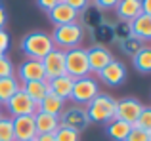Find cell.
<instances>
[{"label": "cell", "mask_w": 151, "mask_h": 141, "mask_svg": "<svg viewBox=\"0 0 151 141\" xmlns=\"http://www.w3.org/2000/svg\"><path fill=\"white\" fill-rule=\"evenodd\" d=\"M54 48L55 46L52 42V36L46 33H40V31L29 33L21 38V52L27 56V59L42 61Z\"/></svg>", "instance_id": "obj_1"}, {"label": "cell", "mask_w": 151, "mask_h": 141, "mask_svg": "<svg viewBox=\"0 0 151 141\" xmlns=\"http://www.w3.org/2000/svg\"><path fill=\"white\" fill-rule=\"evenodd\" d=\"M54 46H58V50H73L78 48L84 38V27L81 23H69V25H61V27H55L54 33L50 34Z\"/></svg>", "instance_id": "obj_2"}, {"label": "cell", "mask_w": 151, "mask_h": 141, "mask_svg": "<svg viewBox=\"0 0 151 141\" xmlns=\"http://www.w3.org/2000/svg\"><path fill=\"white\" fill-rule=\"evenodd\" d=\"M115 107L117 101L107 93H98L88 105H86V113H88L90 122L98 124H107L115 118Z\"/></svg>", "instance_id": "obj_3"}, {"label": "cell", "mask_w": 151, "mask_h": 141, "mask_svg": "<svg viewBox=\"0 0 151 141\" xmlns=\"http://www.w3.org/2000/svg\"><path fill=\"white\" fill-rule=\"evenodd\" d=\"M65 74L73 76L75 80L90 76V65H88L86 50L73 48V50H67L65 52Z\"/></svg>", "instance_id": "obj_4"}, {"label": "cell", "mask_w": 151, "mask_h": 141, "mask_svg": "<svg viewBox=\"0 0 151 141\" xmlns=\"http://www.w3.org/2000/svg\"><path fill=\"white\" fill-rule=\"evenodd\" d=\"M88 124H90L88 113H86V107H82V105H71V107L63 109L61 115H59V126L77 130L78 134L82 130H86Z\"/></svg>", "instance_id": "obj_5"}, {"label": "cell", "mask_w": 151, "mask_h": 141, "mask_svg": "<svg viewBox=\"0 0 151 141\" xmlns=\"http://www.w3.org/2000/svg\"><path fill=\"white\" fill-rule=\"evenodd\" d=\"M98 93H100L98 80H94L92 76H84V78L75 80V86H73V92H71L69 99H73L75 105H88Z\"/></svg>", "instance_id": "obj_6"}, {"label": "cell", "mask_w": 151, "mask_h": 141, "mask_svg": "<svg viewBox=\"0 0 151 141\" xmlns=\"http://www.w3.org/2000/svg\"><path fill=\"white\" fill-rule=\"evenodd\" d=\"M8 111H10L12 118H15V116H25V115H35V113H38V105L35 103L33 99H31L29 95H27L25 92H23L21 88L17 90V92L12 95V99L6 103Z\"/></svg>", "instance_id": "obj_7"}, {"label": "cell", "mask_w": 151, "mask_h": 141, "mask_svg": "<svg viewBox=\"0 0 151 141\" xmlns=\"http://www.w3.org/2000/svg\"><path fill=\"white\" fill-rule=\"evenodd\" d=\"M42 67H44L46 80H54V78H58V76H63V74H65V52L54 48L48 56L42 59Z\"/></svg>", "instance_id": "obj_8"}, {"label": "cell", "mask_w": 151, "mask_h": 141, "mask_svg": "<svg viewBox=\"0 0 151 141\" xmlns=\"http://www.w3.org/2000/svg\"><path fill=\"white\" fill-rule=\"evenodd\" d=\"M142 109H144V105H142L138 99H134V97H126V99L117 101V107H115V118L124 120V122H128V124H134L138 120V116H140Z\"/></svg>", "instance_id": "obj_9"}, {"label": "cell", "mask_w": 151, "mask_h": 141, "mask_svg": "<svg viewBox=\"0 0 151 141\" xmlns=\"http://www.w3.org/2000/svg\"><path fill=\"white\" fill-rule=\"evenodd\" d=\"M98 74H100V80H103V84H107V86H121L122 82L126 80V76H128V70H126L124 63L113 59L109 65H105Z\"/></svg>", "instance_id": "obj_10"}, {"label": "cell", "mask_w": 151, "mask_h": 141, "mask_svg": "<svg viewBox=\"0 0 151 141\" xmlns=\"http://www.w3.org/2000/svg\"><path fill=\"white\" fill-rule=\"evenodd\" d=\"M14 120V137L15 141H27L37 137V126H35V115L15 116Z\"/></svg>", "instance_id": "obj_11"}, {"label": "cell", "mask_w": 151, "mask_h": 141, "mask_svg": "<svg viewBox=\"0 0 151 141\" xmlns=\"http://www.w3.org/2000/svg\"><path fill=\"white\" fill-rule=\"evenodd\" d=\"M86 56H88V65H90V73H100V70L109 65L115 59L111 50H107V46H92L90 50H86Z\"/></svg>", "instance_id": "obj_12"}, {"label": "cell", "mask_w": 151, "mask_h": 141, "mask_svg": "<svg viewBox=\"0 0 151 141\" xmlns=\"http://www.w3.org/2000/svg\"><path fill=\"white\" fill-rule=\"evenodd\" d=\"M48 17L55 27H61V25H69V23H77L78 21V11H75L73 8L67 6L61 0V2L55 4L48 11Z\"/></svg>", "instance_id": "obj_13"}, {"label": "cell", "mask_w": 151, "mask_h": 141, "mask_svg": "<svg viewBox=\"0 0 151 141\" xmlns=\"http://www.w3.org/2000/svg\"><path fill=\"white\" fill-rule=\"evenodd\" d=\"M17 76H19V80H21L23 84H25V82H33V80H46L42 61L25 59L17 69Z\"/></svg>", "instance_id": "obj_14"}, {"label": "cell", "mask_w": 151, "mask_h": 141, "mask_svg": "<svg viewBox=\"0 0 151 141\" xmlns=\"http://www.w3.org/2000/svg\"><path fill=\"white\" fill-rule=\"evenodd\" d=\"M115 10H117L119 19L130 23L138 15H142V0H119Z\"/></svg>", "instance_id": "obj_15"}, {"label": "cell", "mask_w": 151, "mask_h": 141, "mask_svg": "<svg viewBox=\"0 0 151 141\" xmlns=\"http://www.w3.org/2000/svg\"><path fill=\"white\" fill-rule=\"evenodd\" d=\"M35 126H37V135L40 134H55L59 128V116L48 115V113H35Z\"/></svg>", "instance_id": "obj_16"}, {"label": "cell", "mask_w": 151, "mask_h": 141, "mask_svg": "<svg viewBox=\"0 0 151 141\" xmlns=\"http://www.w3.org/2000/svg\"><path fill=\"white\" fill-rule=\"evenodd\" d=\"M48 86H50V92L55 93L58 97L69 99L71 92H73V86H75V78L69 76V74H63V76H58L54 80H48Z\"/></svg>", "instance_id": "obj_17"}, {"label": "cell", "mask_w": 151, "mask_h": 141, "mask_svg": "<svg viewBox=\"0 0 151 141\" xmlns=\"http://www.w3.org/2000/svg\"><path fill=\"white\" fill-rule=\"evenodd\" d=\"M21 90L35 101V103H40L46 95L50 93V86H48V80H33V82H25L21 86Z\"/></svg>", "instance_id": "obj_18"}, {"label": "cell", "mask_w": 151, "mask_h": 141, "mask_svg": "<svg viewBox=\"0 0 151 141\" xmlns=\"http://www.w3.org/2000/svg\"><path fill=\"white\" fill-rule=\"evenodd\" d=\"M130 25V31H132L134 36H138L140 40H151V15H138L136 19H132V21L128 23Z\"/></svg>", "instance_id": "obj_19"}, {"label": "cell", "mask_w": 151, "mask_h": 141, "mask_svg": "<svg viewBox=\"0 0 151 141\" xmlns=\"http://www.w3.org/2000/svg\"><path fill=\"white\" fill-rule=\"evenodd\" d=\"M130 130H132V124L124 122V120H119V118H113L105 126V134L113 141H124L126 135L130 134Z\"/></svg>", "instance_id": "obj_20"}, {"label": "cell", "mask_w": 151, "mask_h": 141, "mask_svg": "<svg viewBox=\"0 0 151 141\" xmlns=\"http://www.w3.org/2000/svg\"><path fill=\"white\" fill-rule=\"evenodd\" d=\"M63 109H65V99L58 97L55 93H52V92L40 101V103H38V111L48 113V115H54V116H59Z\"/></svg>", "instance_id": "obj_21"}, {"label": "cell", "mask_w": 151, "mask_h": 141, "mask_svg": "<svg viewBox=\"0 0 151 141\" xmlns=\"http://www.w3.org/2000/svg\"><path fill=\"white\" fill-rule=\"evenodd\" d=\"M19 88H21V84H19L17 78H14V76L0 78V105H6Z\"/></svg>", "instance_id": "obj_22"}, {"label": "cell", "mask_w": 151, "mask_h": 141, "mask_svg": "<svg viewBox=\"0 0 151 141\" xmlns=\"http://www.w3.org/2000/svg\"><path fill=\"white\" fill-rule=\"evenodd\" d=\"M92 36H94V40L98 42V46H105V44H109V42H115L113 25L101 21L98 27H94V29H92Z\"/></svg>", "instance_id": "obj_23"}, {"label": "cell", "mask_w": 151, "mask_h": 141, "mask_svg": "<svg viewBox=\"0 0 151 141\" xmlns=\"http://www.w3.org/2000/svg\"><path fill=\"white\" fill-rule=\"evenodd\" d=\"M132 59H134V67H136V70H140V73H144V74L151 73V48L144 46Z\"/></svg>", "instance_id": "obj_24"}, {"label": "cell", "mask_w": 151, "mask_h": 141, "mask_svg": "<svg viewBox=\"0 0 151 141\" xmlns=\"http://www.w3.org/2000/svg\"><path fill=\"white\" fill-rule=\"evenodd\" d=\"M121 44V50L126 53V56H130V57H134L138 52H140L142 48H144V40H140L138 36H134V34H130V36H126L124 40H121L119 42Z\"/></svg>", "instance_id": "obj_25"}, {"label": "cell", "mask_w": 151, "mask_h": 141, "mask_svg": "<svg viewBox=\"0 0 151 141\" xmlns=\"http://www.w3.org/2000/svg\"><path fill=\"white\" fill-rule=\"evenodd\" d=\"M0 141H15L12 116H0Z\"/></svg>", "instance_id": "obj_26"}, {"label": "cell", "mask_w": 151, "mask_h": 141, "mask_svg": "<svg viewBox=\"0 0 151 141\" xmlns=\"http://www.w3.org/2000/svg\"><path fill=\"white\" fill-rule=\"evenodd\" d=\"M55 141H81V134L77 130H71V128L59 126L55 130Z\"/></svg>", "instance_id": "obj_27"}, {"label": "cell", "mask_w": 151, "mask_h": 141, "mask_svg": "<svg viewBox=\"0 0 151 141\" xmlns=\"http://www.w3.org/2000/svg\"><path fill=\"white\" fill-rule=\"evenodd\" d=\"M134 128H140V130H145V132H151V107H144L138 116V120L132 124Z\"/></svg>", "instance_id": "obj_28"}, {"label": "cell", "mask_w": 151, "mask_h": 141, "mask_svg": "<svg viewBox=\"0 0 151 141\" xmlns=\"http://www.w3.org/2000/svg\"><path fill=\"white\" fill-rule=\"evenodd\" d=\"M113 34H115V42H121V40H124L126 36H130L132 31H130L128 21H119L117 25L113 27Z\"/></svg>", "instance_id": "obj_29"}, {"label": "cell", "mask_w": 151, "mask_h": 141, "mask_svg": "<svg viewBox=\"0 0 151 141\" xmlns=\"http://www.w3.org/2000/svg\"><path fill=\"white\" fill-rule=\"evenodd\" d=\"M14 76V65L6 56H0V78Z\"/></svg>", "instance_id": "obj_30"}, {"label": "cell", "mask_w": 151, "mask_h": 141, "mask_svg": "<svg viewBox=\"0 0 151 141\" xmlns=\"http://www.w3.org/2000/svg\"><path fill=\"white\" fill-rule=\"evenodd\" d=\"M124 141H149V132L145 130H140V128H134L130 130V134L126 135Z\"/></svg>", "instance_id": "obj_31"}, {"label": "cell", "mask_w": 151, "mask_h": 141, "mask_svg": "<svg viewBox=\"0 0 151 141\" xmlns=\"http://www.w3.org/2000/svg\"><path fill=\"white\" fill-rule=\"evenodd\" d=\"M63 2H65L67 6H71L75 11H78V14L88 8V0H63Z\"/></svg>", "instance_id": "obj_32"}, {"label": "cell", "mask_w": 151, "mask_h": 141, "mask_svg": "<svg viewBox=\"0 0 151 141\" xmlns=\"http://www.w3.org/2000/svg\"><path fill=\"white\" fill-rule=\"evenodd\" d=\"M94 4L98 10H111L119 4V0H94Z\"/></svg>", "instance_id": "obj_33"}, {"label": "cell", "mask_w": 151, "mask_h": 141, "mask_svg": "<svg viewBox=\"0 0 151 141\" xmlns=\"http://www.w3.org/2000/svg\"><path fill=\"white\" fill-rule=\"evenodd\" d=\"M61 0H37V6L40 8V10H44V11H50L52 8L55 6V4H59Z\"/></svg>", "instance_id": "obj_34"}, {"label": "cell", "mask_w": 151, "mask_h": 141, "mask_svg": "<svg viewBox=\"0 0 151 141\" xmlns=\"http://www.w3.org/2000/svg\"><path fill=\"white\" fill-rule=\"evenodd\" d=\"M8 46H10V36H8V33L4 29H0V53L6 52Z\"/></svg>", "instance_id": "obj_35"}, {"label": "cell", "mask_w": 151, "mask_h": 141, "mask_svg": "<svg viewBox=\"0 0 151 141\" xmlns=\"http://www.w3.org/2000/svg\"><path fill=\"white\" fill-rule=\"evenodd\" d=\"M142 14L151 15V0H142Z\"/></svg>", "instance_id": "obj_36"}, {"label": "cell", "mask_w": 151, "mask_h": 141, "mask_svg": "<svg viewBox=\"0 0 151 141\" xmlns=\"http://www.w3.org/2000/svg\"><path fill=\"white\" fill-rule=\"evenodd\" d=\"M37 141H55V135L54 134H40V135H37Z\"/></svg>", "instance_id": "obj_37"}, {"label": "cell", "mask_w": 151, "mask_h": 141, "mask_svg": "<svg viewBox=\"0 0 151 141\" xmlns=\"http://www.w3.org/2000/svg\"><path fill=\"white\" fill-rule=\"evenodd\" d=\"M4 25H6V10H4L2 2H0V29H4Z\"/></svg>", "instance_id": "obj_38"}, {"label": "cell", "mask_w": 151, "mask_h": 141, "mask_svg": "<svg viewBox=\"0 0 151 141\" xmlns=\"http://www.w3.org/2000/svg\"><path fill=\"white\" fill-rule=\"evenodd\" d=\"M0 116H2V105H0Z\"/></svg>", "instance_id": "obj_39"}, {"label": "cell", "mask_w": 151, "mask_h": 141, "mask_svg": "<svg viewBox=\"0 0 151 141\" xmlns=\"http://www.w3.org/2000/svg\"><path fill=\"white\" fill-rule=\"evenodd\" d=\"M27 141H37V137H35V139H27Z\"/></svg>", "instance_id": "obj_40"}, {"label": "cell", "mask_w": 151, "mask_h": 141, "mask_svg": "<svg viewBox=\"0 0 151 141\" xmlns=\"http://www.w3.org/2000/svg\"><path fill=\"white\" fill-rule=\"evenodd\" d=\"M149 141H151V132H149Z\"/></svg>", "instance_id": "obj_41"}, {"label": "cell", "mask_w": 151, "mask_h": 141, "mask_svg": "<svg viewBox=\"0 0 151 141\" xmlns=\"http://www.w3.org/2000/svg\"><path fill=\"white\" fill-rule=\"evenodd\" d=\"M0 56H4V53H0Z\"/></svg>", "instance_id": "obj_42"}]
</instances>
